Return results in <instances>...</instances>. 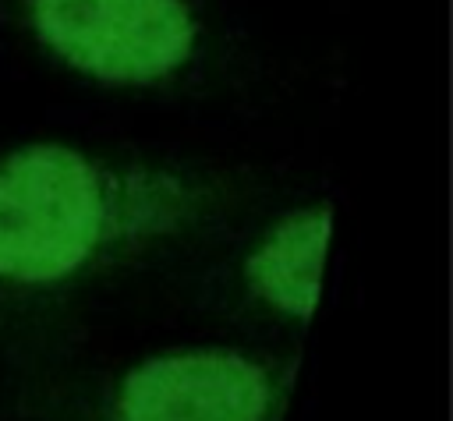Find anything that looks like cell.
Here are the masks:
<instances>
[{"label":"cell","mask_w":453,"mask_h":421,"mask_svg":"<svg viewBox=\"0 0 453 421\" xmlns=\"http://www.w3.org/2000/svg\"><path fill=\"white\" fill-rule=\"evenodd\" d=\"M32 25L60 60L113 85L159 81L195 46L184 0H32Z\"/></svg>","instance_id":"2"},{"label":"cell","mask_w":453,"mask_h":421,"mask_svg":"<svg viewBox=\"0 0 453 421\" xmlns=\"http://www.w3.org/2000/svg\"><path fill=\"white\" fill-rule=\"evenodd\" d=\"M287 386L290 375L241 350H173L134 364L103 421H276Z\"/></svg>","instance_id":"3"},{"label":"cell","mask_w":453,"mask_h":421,"mask_svg":"<svg viewBox=\"0 0 453 421\" xmlns=\"http://www.w3.org/2000/svg\"><path fill=\"white\" fill-rule=\"evenodd\" d=\"M142 223L113 177L74 149L28 145L0 163V279L7 283H60Z\"/></svg>","instance_id":"1"},{"label":"cell","mask_w":453,"mask_h":421,"mask_svg":"<svg viewBox=\"0 0 453 421\" xmlns=\"http://www.w3.org/2000/svg\"><path fill=\"white\" fill-rule=\"evenodd\" d=\"M329 223V205L297 209L280 219L248 255L244 276L251 294L283 315L308 318L319 304Z\"/></svg>","instance_id":"4"}]
</instances>
